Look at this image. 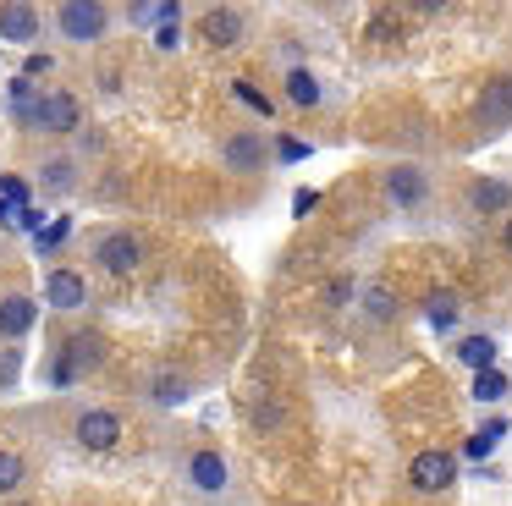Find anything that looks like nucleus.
<instances>
[{
    "label": "nucleus",
    "mask_w": 512,
    "mask_h": 506,
    "mask_svg": "<svg viewBox=\"0 0 512 506\" xmlns=\"http://www.w3.org/2000/svg\"><path fill=\"white\" fill-rule=\"evenodd\" d=\"M23 132H45V138H72L83 127V99L72 88H45L28 110H12Z\"/></svg>",
    "instance_id": "1"
},
{
    "label": "nucleus",
    "mask_w": 512,
    "mask_h": 506,
    "mask_svg": "<svg viewBox=\"0 0 512 506\" xmlns=\"http://www.w3.org/2000/svg\"><path fill=\"white\" fill-rule=\"evenodd\" d=\"M105 33H111V6H105V0H61L56 6V39L89 50Z\"/></svg>",
    "instance_id": "2"
},
{
    "label": "nucleus",
    "mask_w": 512,
    "mask_h": 506,
    "mask_svg": "<svg viewBox=\"0 0 512 506\" xmlns=\"http://www.w3.org/2000/svg\"><path fill=\"white\" fill-rule=\"evenodd\" d=\"M144 237L138 231H127V226H116V231H105V237H94V270L100 275H111V281H127V275H138L144 270Z\"/></svg>",
    "instance_id": "3"
},
{
    "label": "nucleus",
    "mask_w": 512,
    "mask_h": 506,
    "mask_svg": "<svg viewBox=\"0 0 512 506\" xmlns=\"http://www.w3.org/2000/svg\"><path fill=\"white\" fill-rule=\"evenodd\" d=\"M105 358H111V341L94 336V330H78V336L61 341V358H56V369H50V380L72 385V380H83V374L105 369Z\"/></svg>",
    "instance_id": "4"
},
{
    "label": "nucleus",
    "mask_w": 512,
    "mask_h": 506,
    "mask_svg": "<svg viewBox=\"0 0 512 506\" xmlns=\"http://www.w3.org/2000/svg\"><path fill=\"white\" fill-rule=\"evenodd\" d=\"M380 187H386V204L402 209V215H419V209H430V171H424V165H413V160L386 165Z\"/></svg>",
    "instance_id": "5"
},
{
    "label": "nucleus",
    "mask_w": 512,
    "mask_h": 506,
    "mask_svg": "<svg viewBox=\"0 0 512 506\" xmlns=\"http://www.w3.org/2000/svg\"><path fill=\"white\" fill-rule=\"evenodd\" d=\"M221 165L232 176H265L270 171V138L254 127H237L221 138Z\"/></svg>",
    "instance_id": "6"
},
{
    "label": "nucleus",
    "mask_w": 512,
    "mask_h": 506,
    "mask_svg": "<svg viewBox=\"0 0 512 506\" xmlns=\"http://www.w3.org/2000/svg\"><path fill=\"white\" fill-rule=\"evenodd\" d=\"M474 127L485 132V138H501V132L512 127V72H501L485 83V94H479V105H474Z\"/></svg>",
    "instance_id": "7"
},
{
    "label": "nucleus",
    "mask_w": 512,
    "mask_h": 506,
    "mask_svg": "<svg viewBox=\"0 0 512 506\" xmlns=\"http://www.w3.org/2000/svg\"><path fill=\"white\" fill-rule=\"evenodd\" d=\"M72 440L83 451H116L122 446V413H111V407H83L72 418Z\"/></svg>",
    "instance_id": "8"
},
{
    "label": "nucleus",
    "mask_w": 512,
    "mask_h": 506,
    "mask_svg": "<svg viewBox=\"0 0 512 506\" xmlns=\"http://www.w3.org/2000/svg\"><path fill=\"white\" fill-rule=\"evenodd\" d=\"M39 303L56 308V314H78V308L89 303V275L72 270V264H56V270H45V292H39Z\"/></svg>",
    "instance_id": "9"
},
{
    "label": "nucleus",
    "mask_w": 512,
    "mask_h": 506,
    "mask_svg": "<svg viewBox=\"0 0 512 506\" xmlns=\"http://www.w3.org/2000/svg\"><path fill=\"white\" fill-rule=\"evenodd\" d=\"M182 479H188V490H199V495H221L226 484H232V462H226L215 446H199V451L182 457Z\"/></svg>",
    "instance_id": "10"
},
{
    "label": "nucleus",
    "mask_w": 512,
    "mask_h": 506,
    "mask_svg": "<svg viewBox=\"0 0 512 506\" xmlns=\"http://www.w3.org/2000/svg\"><path fill=\"white\" fill-rule=\"evenodd\" d=\"M39 39H45V11L28 6V0H6V6H0V44L34 50Z\"/></svg>",
    "instance_id": "11"
},
{
    "label": "nucleus",
    "mask_w": 512,
    "mask_h": 506,
    "mask_svg": "<svg viewBox=\"0 0 512 506\" xmlns=\"http://www.w3.org/2000/svg\"><path fill=\"white\" fill-rule=\"evenodd\" d=\"M408 484L419 495H441L457 484V457L452 451H419V457L408 462Z\"/></svg>",
    "instance_id": "12"
},
{
    "label": "nucleus",
    "mask_w": 512,
    "mask_h": 506,
    "mask_svg": "<svg viewBox=\"0 0 512 506\" xmlns=\"http://www.w3.org/2000/svg\"><path fill=\"white\" fill-rule=\"evenodd\" d=\"M199 33H204L210 50H232V44H243V33H248V11L243 6H210L199 17Z\"/></svg>",
    "instance_id": "13"
},
{
    "label": "nucleus",
    "mask_w": 512,
    "mask_h": 506,
    "mask_svg": "<svg viewBox=\"0 0 512 506\" xmlns=\"http://www.w3.org/2000/svg\"><path fill=\"white\" fill-rule=\"evenodd\" d=\"M34 187H39L45 198H67V193H78V160H72V154H50V160H39Z\"/></svg>",
    "instance_id": "14"
},
{
    "label": "nucleus",
    "mask_w": 512,
    "mask_h": 506,
    "mask_svg": "<svg viewBox=\"0 0 512 506\" xmlns=\"http://www.w3.org/2000/svg\"><path fill=\"white\" fill-rule=\"evenodd\" d=\"M34 319H39V297H28V292L0 297V336L6 341H23L28 330H34Z\"/></svg>",
    "instance_id": "15"
},
{
    "label": "nucleus",
    "mask_w": 512,
    "mask_h": 506,
    "mask_svg": "<svg viewBox=\"0 0 512 506\" xmlns=\"http://www.w3.org/2000/svg\"><path fill=\"white\" fill-rule=\"evenodd\" d=\"M468 209H474V215H512V182H501V176H474V182H468Z\"/></svg>",
    "instance_id": "16"
},
{
    "label": "nucleus",
    "mask_w": 512,
    "mask_h": 506,
    "mask_svg": "<svg viewBox=\"0 0 512 506\" xmlns=\"http://www.w3.org/2000/svg\"><path fill=\"white\" fill-rule=\"evenodd\" d=\"M287 99H292L298 110H314V105L325 99V83L309 72V66H292V72H287Z\"/></svg>",
    "instance_id": "17"
},
{
    "label": "nucleus",
    "mask_w": 512,
    "mask_h": 506,
    "mask_svg": "<svg viewBox=\"0 0 512 506\" xmlns=\"http://www.w3.org/2000/svg\"><path fill=\"white\" fill-rule=\"evenodd\" d=\"M149 402H155V407H177V402H188V374L160 369L155 380H149Z\"/></svg>",
    "instance_id": "18"
},
{
    "label": "nucleus",
    "mask_w": 512,
    "mask_h": 506,
    "mask_svg": "<svg viewBox=\"0 0 512 506\" xmlns=\"http://www.w3.org/2000/svg\"><path fill=\"white\" fill-rule=\"evenodd\" d=\"M457 358H463L474 374L496 369V336H463V341H457Z\"/></svg>",
    "instance_id": "19"
},
{
    "label": "nucleus",
    "mask_w": 512,
    "mask_h": 506,
    "mask_svg": "<svg viewBox=\"0 0 512 506\" xmlns=\"http://www.w3.org/2000/svg\"><path fill=\"white\" fill-rule=\"evenodd\" d=\"M358 308H364V319L386 325V319H397V292H391V286H364V292H358Z\"/></svg>",
    "instance_id": "20"
},
{
    "label": "nucleus",
    "mask_w": 512,
    "mask_h": 506,
    "mask_svg": "<svg viewBox=\"0 0 512 506\" xmlns=\"http://www.w3.org/2000/svg\"><path fill=\"white\" fill-rule=\"evenodd\" d=\"M23 479H28V462H23V451L0 446V501H12V495L23 490Z\"/></svg>",
    "instance_id": "21"
},
{
    "label": "nucleus",
    "mask_w": 512,
    "mask_h": 506,
    "mask_svg": "<svg viewBox=\"0 0 512 506\" xmlns=\"http://www.w3.org/2000/svg\"><path fill=\"white\" fill-rule=\"evenodd\" d=\"M424 319H430L435 330H452V325H457V292H430V303H424Z\"/></svg>",
    "instance_id": "22"
},
{
    "label": "nucleus",
    "mask_w": 512,
    "mask_h": 506,
    "mask_svg": "<svg viewBox=\"0 0 512 506\" xmlns=\"http://www.w3.org/2000/svg\"><path fill=\"white\" fill-rule=\"evenodd\" d=\"M507 391H512L507 374H501V369H485V374H474V391H468V396H474V402H501Z\"/></svg>",
    "instance_id": "23"
},
{
    "label": "nucleus",
    "mask_w": 512,
    "mask_h": 506,
    "mask_svg": "<svg viewBox=\"0 0 512 506\" xmlns=\"http://www.w3.org/2000/svg\"><path fill=\"white\" fill-rule=\"evenodd\" d=\"M501 435H507V418H490V424H479L474 440H468V457H490V451L501 446Z\"/></svg>",
    "instance_id": "24"
},
{
    "label": "nucleus",
    "mask_w": 512,
    "mask_h": 506,
    "mask_svg": "<svg viewBox=\"0 0 512 506\" xmlns=\"http://www.w3.org/2000/svg\"><path fill=\"white\" fill-rule=\"evenodd\" d=\"M248 418H254L259 429H276V424H287V407H281V402H270V396H259V402L248 407Z\"/></svg>",
    "instance_id": "25"
},
{
    "label": "nucleus",
    "mask_w": 512,
    "mask_h": 506,
    "mask_svg": "<svg viewBox=\"0 0 512 506\" xmlns=\"http://www.w3.org/2000/svg\"><path fill=\"white\" fill-rule=\"evenodd\" d=\"M353 297H358V281H353V275H336V281L325 286V303H331V308H347Z\"/></svg>",
    "instance_id": "26"
},
{
    "label": "nucleus",
    "mask_w": 512,
    "mask_h": 506,
    "mask_svg": "<svg viewBox=\"0 0 512 506\" xmlns=\"http://www.w3.org/2000/svg\"><path fill=\"white\" fill-rule=\"evenodd\" d=\"M177 39H182V17H171L155 28V50H177Z\"/></svg>",
    "instance_id": "27"
},
{
    "label": "nucleus",
    "mask_w": 512,
    "mask_h": 506,
    "mask_svg": "<svg viewBox=\"0 0 512 506\" xmlns=\"http://www.w3.org/2000/svg\"><path fill=\"white\" fill-rule=\"evenodd\" d=\"M237 99H248L254 110H265V116H270V99L259 94V88H248V77H237Z\"/></svg>",
    "instance_id": "28"
},
{
    "label": "nucleus",
    "mask_w": 512,
    "mask_h": 506,
    "mask_svg": "<svg viewBox=\"0 0 512 506\" xmlns=\"http://www.w3.org/2000/svg\"><path fill=\"white\" fill-rule=\"evenodd\" d=\"M276 154H281V160H309V143H298V138H281V143H276Z\"/></svg>",
    "instance_id": "29"
},
{
    "label": "nucleus",
    "mask_w": 512,
    "mask_h": 506,
    "mask_svg": "<svg viewBox=\"0 0 512 506\" xmlns=\"http://www.w3.org/2000/svg\"><path fill=\"white\" fill-rule=\"evenodd\" d=\"M50 66H56V61H50V55H39V50H34V55H28V66H23V77H45Z\"/></svg>",
    "instance_id": "30"
},
{
    "label": "nucleus",
    "mask_w": 512,
    "mask_h": 506,
    "mask_svg": "<svg viewBox=\"0 0 512 506\" xmlns=\"http://www.w3.org/2000/svg\"><path fill=\"white\" fill-rule=\"evenodd\" d=\"M314 204H320V198H314V193H309V187H303V193H298V198H292V209H298V215H309V209H314Z\"/></svg>",
    "instance_id": "31"
},
{
    "label": "nucleus",
    "mask_w": 512,
    "mask_h": 506,
    "mask_svg": "<svg viewBox=\"0 0 512 506\" xmlns=\"http://www.w3.org/2000/svg\"><path fill=\"white\" fill-rule=\"evenodd\" d=\"M501 248H507V253H512V215H507V220H501Z\"/></svg>",
    "instance_id": "32"
},
{
    "label": "nucleus",
    "mask_w": 512,
    "mask_h": 506,
    "mask_svg": "<svg viewBox=\"0 0 512 506\" xmlns=\"http://www.w3.org/2000/svg\"><path fill=\"white\" fill-rule=\"evenodd\" d=\"M0 506H23V501H0Z\"/></svg>",
    "instance_id": "33"
}]
</instances>
